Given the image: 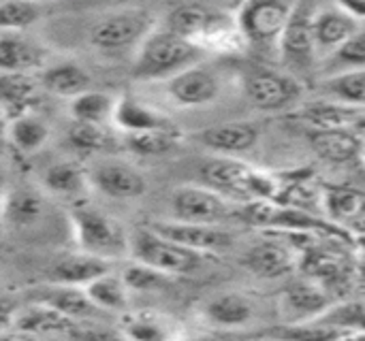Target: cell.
Returning <instances> with one entry per match:
<instances>
[{"mask_svg":"<svg viewBox=\"0 0 365 341\" xmlns=\"http://www.w3.org/2000/svg\"><path fill=\"white\" fill-rule=\"evenodd\" d=\"M160 28L195 43L205 53L210 49L229 51L242 45V38L235 28V13L218 4H205V2L175 4L163 17Z\"/></svg>","mask_w":365,"mask_h":341,"instance_id":"obj_1","label":"cell"},{"mask_svg":"<svg viewBox=\"0 0 365 341\" xmlns=\"http://www.w3.org/2000/svg\"><path fill=\"white\" fill-rule=\"evenodd\" d=\"M203 58L201 47L156 26L135 51L130 75L137 81H169L178 73L201 64Z\"/></svg>","mask_w":365,"mask_h":341,"instance_id":"obj_2","label":"cell"},{"mask_svg":"<svg viewBox=\"0 0 365 341\" xmlns=\"http://www.w3.org/2000/svg\"><path fill=\"white\" fill-rule=\"evenodd\" d=\"M201 177L207 188L222 194L225 199L242 201H274L278 194V182L248 162H242L233 156L207 158L201 164Z\"/></svg>","mask_w":365,"mask_h":341,"instance_id":"obj_3","label":"cell"},{"mask_svg":"<svg viewBox=\"0 0 365 341\" xmlns=\"http://www.w3.org/2000/svg\"><path fill=\"white\" fill-rule=\"evenodd\" d=\"M71 226L79 252L107 263L128 256V235L122 224L103 209L77 201L71 209Z\"/></svg>","mask_w":365,"mask_h":341,"instance_id":"obj_4","label":"cell"},{"mask_svg":"<svg viewBox=\"0 0 365 341\" xmlns=\"http://www.w3.org/2000/svg\"><path fill=\"white\" fill-rule=\"evenodd\" d=\"M154 28L156 15L148 6H118L90 26L88 41L101 53L137 51Z\"/></svg>","mask_w":365,"mask_h":341,"instance_id":"obj_5","label":"cell"},{"mask_svg":"<svg viewBox=\"0 0 365 341\" xmlns=\"http://www.w3.org/2000/svg\"><path fill=\"white\" fill-rule=\"evenodd\" d=\"M128 256L130 261H137L141 265H148L169 278L173 276H186L197 271L207 254H199L192 250H186L152 229L143 226L137 229L133 235H128Z\"/></svg>","mask_w":365,"mask_h":341,"instance_id":"obj_6","label":"cell"},{"mask_svg":"<svg viewBox=\"0 0 365 341\" xmlns=\"http://www.w3.org/2000/svg\"><path fill=\"white\" fill-rule=\"evenodd\" d=\"M317 2H293L291 15L278 41V53L284 70L302 81V77L317 70V51L312 36V15Z\"/></svg>","mask_w":365,"mask_h":341,"instance_id":"obj_7","label":"cell"},{"mask_svg":"<svg viewBox=\"0 0 365 341\" xmlns=\"http://www.w3.org/2000/svg\"><path fill=\"white\" fill-rule=\"evenodd\" d=\"M291 9L293 2L284 0H250L240 4L235 11V28L242 45L278 47Z\"/></svg>","mask_w":365,"mask_h":341,"instance_id":"obj_8","label":"cell"},{"mask_svg":"<svg viewBox=\"0 0 365 341\" xmlns=\"http://www.w3.org/2000/svg\"><path fill=\"white\" fill-rule=\"evenodd\" d=\"M359 32H364V13L355 6L342 2L317 4L312 15L317 62H323L327 56H331L338 47H342Z\"/></svg>","mask_w":365,"mask_h":341,"instance_id":"obj_9","label":"cell"},{"mask_svg":"<svg viewBox=\"0 0 365 341\" xmlns=\"http://www.w3.org/2000/svg\"><path fill=\"white\" fill-rule=\"evenodd\" d=\"M244 92L259 111H284L304 98V83L287 70L261 66L246 75Z\"/></svg>","mask_w":365,"mask_h":341,"instance_id":"obj_10","label":"cell"},{"mask_svg":"<svg viewBox=\"0 0 365 341\" xmlns=\"http://www.w3.org/2000/svg\"><path fill=\"white\" fill-rule=\"evenodd\" d=\"M171 214L178 222L212 224L218 226L222 220L237 218L233 201L214 192L207 186H180L171 194Z\"/></svg>","mask_w":365,"mask_h":341,"instance_id":"obj_11","label":"cell"},{"mask_svg":"<svg viewBox=\"0 0 365 341\" xmlns=\"http://www.w3.org/2000/svg\"><path fill=\"white\" fill-rule=\"evenodd\" d=\"M88 184L90 188H96L101 194L111 199H137L145 194L148 182L145 177L128 162L115 160V158H101L94 160L88 169Z\"/></svg>","mask_w":365,"mask_h":341,"instance_id":"obj_12","label":"cell"},{"mask_svg":"<svg viewBox=\"0 0 365 341\" xmlns=\"http://www.w3.org/2000/svg\"><path fill=\"white\" fill-rule=\"evenodd\" d=\"M148 229L199 254L218 252L233 243V235L229 231H222L220 226H212V224H192V222L171 220V222H152L148 224Z\"/></svg>","mask_w":365,"mask_h":341,"instance_id":"obj_13","label":"cell"},{"mask_svg":"<svg viewBox=\"0 0 365 341\" xmlns=\"http://www.w3.org/2000/svg\"><path fill=\"white\" fill-rule=\"evenodd\" d=\"M169 98L180 107H205L220 94V77L214 68L195 64L167 81Z\"/></svg>","mask_w":365,"mask_h":341,"instance_id":"obj_14","label":"cell"},{"mask_svg":"<svg viewBox=\"0 0 365 341\" xmlns=\"http://www.w3.org/2000/svg\"><path fill=\"white\" fill-rule=\"evenodd\" d=\"M331 305L329 293L317 282H297L278 299V316L282 325H302L319 318Z\"/></svg>","mask_w":365,"mask_h":341,"instance_id":"obj_15","label":"cell"},{"mask_svg":"<svg viewBox=\"0 0 365 341\" xmlns=\"http://www.w3.org/2000/svg\"><path fill=\"white\" fill-rule=\"evenodd\" d=\"M261 139V128L252 122H225L195 132V141L222 156L248 152Z\"/></svg>","mask_w":365,"mask_h":341,"instance_id":"obj_16","label":"cell"},{"mask_svg":"<svg viewBox=\"0 0 365 341\" xmlns=\"http://www.w3.org/2000/svg\"><path fill=\"white\" fill-rule=\"evenodd\" d=\"M0 209L4 229L26 231L45 218L47 201L38 190L30 186H17L0 194Z\"/></svg>","mask_w":365,"mask_h":341,"instance_id":"obj_17","label":"cell"},{"mask_svg":"<svg viewBox=\"0 0 365 341\" xmlns=\"http://www.w3.org/2000/svg\"><path fill=\"white\" fill-rule=\"evenodd\" d=\"M79 322L58 314L56 310L41 305V303H28L19 305L15 318H13V331L36 337V340H47V337H58V335H73L77 331Z\"/></svg>","mask_w":365,"mask_h":341,"instance_id":"obj_18","label":"cell"},{"mask_svg":"<svg viewBox=\"0 0 365 341\" xmlns=\"http://www.w3.org/2000/svg\"><path fill=\"white\" fill-rule=\"evenodd\" d=\"M246 267L263 280H278L287 273H291L297 263L299 256L295 252L293 246H289L287 241H278V239H265L255 243L244 258Z\"/></svg>","mask_w":365,"mask_h":341,"instance_id":"obj_19","label":"cell"},{"mask_svg":"<svg viewBox=\"0 0 365 341\" xmlns=\"http://www.w3.org/2000/svg\"><path fill=\"white\" fill-rule=\"evenodd\" d=\"M364 128V126H361ZM340 128V130H310V147L327 162L351 164L361 160L364 154V130Z\"/></svg>","mask_w":365,"mask_h":341,"instance_id":"obj_20","label":"cell"},{"mask_svg":"<svg viewBox=\"0 0 365 341\" xmlns=\"http://www.w3.org/2000/svg\"><path fill=\"white\" fill-rule=\"evenodd\" d=\"M45 49L21 32H0V73H26L45 64Z\"/></svg>","mask_w":365,"mask_h":341,"instance_id":"obj_21","label":"cell"},{"mask_svg":"<svg viewBox=\"0 0 365 341\" xmlns=\"http://www.w3.org/2000/svg\"><path fill=\"white\" fill-rule=\"evenodd\" d=\"M109 271H113V263L77 252V254H68V256L60 258L49 269V284L86 288L90 282H94L96 278H101Z\"/></svg>","mask_w":365,"mask_h":341,"instance_id":"obj_22","label":"cell"},{"mask_svg":"<svg viewBox=\"0 0 365 341\" xmlns=\"http://www.w3.org/2000/svg\"><path fill=\"white\" fill-rule=\"evenodd\" d=\"M299 117L306 124H310L312 130H340V128H361L365 111L364 107H351V105L321 98L302 107Z\"/></svg>","mask_w":365,"mask_h":341,"instance_id":"obj_23","label":"cell"},{"mask_svg":"<svg viewBox=\"0 0 365 341\" xmlns=\"http://www.w3.org/2000/svg\"><path fill=\"white\" fill-rule=\"evenodd\" d=\"M30 301L47 305L75 322H79L83 318H92L98 312L86 297L83 288L60 286V284H47L43 288H34L30 293Z\"/></svg>","mask_w":365,"mask_h":341,"instance_id":"obj_24","label":"cell"},{"mask_svg":"<svg viewBox=\"0 0 365 341\" xmlns=\"http://www.w3.org/2000/svg\"><path fill=\"white\" fill-rule=\"evenodd\" d=\"M38 100V81L26 73H0V111L6 120L32 113Z\"/></svg>","mask_w":365,"mask_h":341,"instance_id":"obj_25","label":"cell"},{"mask_svg":"<svg viewBox=\"0 0 365 341\" xmlns=\"http://www.w3.org/2000/svg\"><path fill=\"white\" fill-rule=\"evenodd\" d=\"M111 122L124 135H135V132H145V130H156V128L171 126L167 115H163L160 111L148 107L145 103H141V100H137L133 96H122V98L115 100Z\"/></svg>","mask_w":365,"mask_h":341,"instance_id":"obj_26","label":"cell"},{"mask_svg":"<svg viewBox=\"0 0 365 341\" xmlns=\"http://www.w3.org/2000/svg\"><path fill=\"white\" fill-rule=\"evenodd\" d=\"M41 85L56 96L75 98V96L92 90V79L81 64L62 60L51 66H45V70L41 75Z\"/></svg>","mask_w":365,"mask_h":341,"instance_id":"obj_27","label":"cell"},{"mask_svg":"<svg viewBox=\"0 0 365 341\" xmlns=\"http://www.w3.org/2000/svg\"><path fill=\"white\" fill-rule=\"evenodd\" d=\"M252 314H255L252 303L237 293L218 295V297L210 299L207 305L203 308V318L212 327H218V329L246 327L252 320Z\"/></svg>","mask_w":365,"mask_h":341,"instance_id":"obj_28","label":"cell"},{"mask_svg":"<svg viewBox=\"0 0 365 341\" xmlns=\"http://www.w3.org/2000/svg\"><path fill=\"white\" fill-rule=\"evenodd\" d=\"M43 186L58 196H66L75 201H79L90 188L86 167H81L75 160H62L47 167L43 175Z\"/></svg>","mask_w":365,"mask_h":341,"instance_id":"obj_29","label":"cell"},{"mask_svg":"<svg viewBox=\"0 0 365 341\" xmlns=\"http://www.w3.org/2000/svg\"><path fill=\"white\" fill-rule=\"evenodd\" d=\"M115 100L118 98L113 94L92 88V90L71 98L68 113H71L73 122L92 124V126H105L113 117Z\"/></svg>","mask_w":365,"mask_h":341,"instance_id":"obj_30","label":"cell"},{"mask_svg":"<svg viewBox=\"0 0 365 341\" xmlns=\"http://www.w3.org/2000/svg\"><path fill=\"white\" fill-rule=\"evenodd\" d=\"M6 141L21 154L32 156L49 141V126L43 117L34 113H24L15 120H9Z\"/></svg>","mask_w":365,"mask_h":341,"instance_id":"obj_31","label":"cell"},{"mask_svg":"<svg viewBox=\"0 0 365 341\" xmlns=\"http://www.w3.org/2000/svg\"><path fill=\"white\" fill-rule=\"evenodd\" d=\"M86 297L98 312L111 314H126L128 312V288L124 286L122 278L113 271L96 278L83 288Z\"/></svg>","mask_w":365,"mask_h":341,"instance_id":"obj_32","label":"cell"},{"mask_svg":"<svg viewBox=\"0 0 365 341\" xmlns=\"http://www.w3.org/2000/svg\"><path fill=\"white\" fill-rule=\"evenodd\" d=\"M321 92L323 98L351 105V107H364L365 105V70H346L321 77Z\"/></svg>","mask_w":365,"mask_h":341,"instance_id":"obj_33","label":"cell"},{"mask_svg":"<svg viewBox=\"0 0 365 341\" xmlns=\"http://www.w3.org/2000/svg\"><path fill=\"white\" fill-rule=\"evenodd\" d=\"M122 335L126 341H169L171 325L158 314L126 312L122 320Z\"/></svg>","mask_w":365,"mask_h":341,"instance_id":"obj_34","label":"cell"},{"mask_svg":"<svg viewBox=\"0 0 365 341\" xmlns=\"http://www.w3.org/2000/svg\"><path fill=\"white\" fill-rule=\"evenodd\" d=\"M323 205L327 207L329 218L336 224L357 222L364 214V192L349 186H334L325 190Z\"/></svg>","mask_w":365,"mask_h":341,"instance_id":"obj_35","label":"cell"},{"mask_svg":"<svg viewBox=\"0 0 365 341\" xmlns=\"http://www.w3.org/2000/svg\"><path fill=\"white\" fill-rule=\"evenodd\" d=\"M365 64V32H359L351 41H346L342 47H338L331 56H327L319 66L323 68L321 75H336V73H346V70H359ZM317 66V68H319Z\"/></svg>","mask_w":365,"mask_h":341,"instance_id":"obj_36","label":"cell"},{"mask_svg":"<svg viewBox=\"0 0 365 341\" xmlns=\"http://www.w3.org/2000/svg\"><path fill=\"white\" fill-rule=\"evenodd\" d=\"M124 143L135 154H141V156H160V154L171 152L180 143V132L173 126H167V128H156V130L126 135Z\"/></svg>","mask_w":365,"mask_h":341,"instance_id":"obj_37","label":"cell"},{"mask_svg":"<svg viewBox=\"0 0 365 341\" xmlns=\"http://www.w3.org/2000/svg\"><path fill=\"white\" fill-rule=\"evenodd\" d=\"M314 322L334 329L338 333L364 331V305L361 301H346L338 305L331 303L319 318H314Z\"/></svg>","mask_w":365,"mask_h":341,"instance_id":"obj_38","label":"cell"},{"mask_svg":"<svg viewBox=\"0 0 365 341\" xmlns=\"http://www.w3.org/2000/svg\"><path fill=\"white\" fill-rule=\"evenodd\" d=\"M45 13L38 2H0V32H21Z\"/></svg>","mask_w":365,"mask_h":341,"instance_id":"obj_39","label":"cell"},{"mask_svg":"<svg viewBox=\"0 0 365 341\" xmlns=\"http://www.w3.org/2000/svg\"><path fill=\"white\" fill-rule=\"evenodd\" d=\"M124 286L135 293H152V290H160L169 284V276L148 267V265H141L137 261H128L120 273Z\"/></svg>","mask_w":365,"mask_h":341,"instance_id":"obj_40","label":"cell"},{"mask_svg":"<svg viewBox=\"0 0 365 341\" xmlns=\"http://www.w3.org/2000/svg\"><path fill=\"white\" fill-rule=\"evenodd\" d=\"M68 143L79 149V152H107L113 145V139L109 137V132L105 130V126H92V124H79L73 122L68 132Z\"/></svg>","mask_w":365,"mask_h":341,"instance_id":"obj_41","label":"cell"},{"mask_svg":"<svg viewBox=\"0 0 365 341\" xmlns=\"http://www.w3.org/2000/svg\"><path fill=\"white\" fill-rule=\"evenodd\" d=\"M77 341H126V337L122 333L115 331H107V329H96V327H88V329H79L71 335Z\"/></svg>","mask_w":365,"mask_h":341,"instance_id":"obj_42","label":"cell"},{"mask_svg":"<svg viewBox=\"0 0 365 341\" xmlns=\"http://www.w3.org/2000/svg\"><path fill=\"white\" fill-rule=\"evenodd\" d=\"M19 310V303L9 297V295H0V335L11 331L13 327V318Z\"/></svg>","mask_w":365,"mask_h":341,"instance_id":"obj_43","label":"cell"},{"mask_svg":"<svg viewBox=\"0 0 365 341\" xmlns=\"http://www.w3.org/2000/svg\"><path fill=\"white\" fill-rule=\"evenodd\" d=\"M0 341H47V340H36V337H30V335H24V333H17V331H6L0 335Z\"/></svg>","mask_w":365,"mask_h":341,"instance_id":"obj_44","label":"cell"},{"mask_svg":"<svg viewBox=\"0 0 365 341\" xmlns=\"http://www.w3.org/2000/svg\"><path fill=\"white\" fill-rule=\"evenodd\" d=\"M6 126H9V120H6L4 113L0 111V143L6 141Z\"/></svg>","mask_w":365,"mask_h":341,"instance_id":"obj_45","label":"cell"},{"mask_svg":"<svg viewBox=\"0 0 365 341\" xmlns=\"http://www.w3.org/2000/svg\"><path fill=\"white\" fill-rule=\"evenodd\" d=\"M244 341H278V340H272V337H252V340H244Z\"/></svg>","mask_w":365,"mask_h":341,"instance_id":"obj_46","label":"cell"},{"mask_svg":"<svg viewBox=\"0 0 365 341\" xmlns=\"http://www.w3.org/2000/svg\"><path fill=\"white\" fill-rule=\"evenodd\" d=\"M2 229H4V224H2V209H0V233H2Z\"/></svg>","mask_w":365,"mask_h":341,"instance_id":"obj_47","label":"cell"},{"mask_svg":"<svg viewBox=\"0 0 365 341\" xmlns=\"http://www.w3.org/2000/svg\"><path fill=\"white\" fill-rule=\"evenodd\" d=\"M0 194H2V177H0Z\"/></svg>","mask_w":365,"mask_h":341,"instance_id":"obj_48","label":"cell"}]
</instances>
